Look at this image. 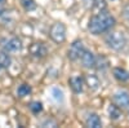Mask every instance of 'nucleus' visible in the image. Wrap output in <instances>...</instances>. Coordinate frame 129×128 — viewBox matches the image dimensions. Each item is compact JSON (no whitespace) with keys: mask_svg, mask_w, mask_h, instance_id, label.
Wrapping results in <instances>:
<instances>
[{"mask_svg":"<svg viewBox=\"0 0 129 128\" xmlns=\"http://www.w3.org/2000/svg\"><path fill=\"white\" fill-rule=\"evenodd\" d=\"M70 85L75 93H81L84 88V79L81 76H72L70 78Z\"/></svg>","mask_w":129,"mask_h":128,"instance_id":"9","label":"nucleus"},{"mask_svg":"<svg viewBox=\"0 0 129 128\" xmlns=\"http://www.w3.org/2000/svg\"><path fill=\"white\" fill-rule=\"evenodd\" d=\"M0 69H2V67H0Z\"/></svg>","mask_w":129,"mask_h":128,"instance_id":"26","label":"nucleus"},{"mask_svg":"<svg viewBox=\"0 0 129 128\" xmlns=\"http://www.w3.org/2000/svg\"><path fill=\"white\" fill-rule=\"evenodd\" d=\"M85 50L84 48V44H83V41L80 40H76V41H74L70 49H69V58L71 61H78L80 60V56L83 55V52Z\"/></svg>","mask_w":129,"mask_h":128,"instance_id":"5","label":"nucleus"},{"mask_svg":"<svg viewBox=\"0 0 129 128\" xmlns=\"http://www.w3.org/2000/svg\"><path fill=\"white\" fill-rule=\"evenodd\" d=\"M85 80H87L88 87H89L92 91L98 89V87H100V80H98V78H97L95 75H88Z\"/></svg>","mask_w":129,"mask_h":128,"instance_id":"14","label":"nucleus"},{"mask_svg":"<svg viewBox=\"0 0 129 128\" xmlns=\"http://www.w3.org/2000/svg\"><path fill=\"white\" fill-rule=\"evenodd\" d=\"M114 76L117 80H121V82H126L129 80V71H126L123 67H115L114 69Z\"/></svg>","mask_w":129,"mask_h":128,"instance_id":"11","label":"nucleus"},{"mask_svg":"<svg viewBox=\"0 0 129 128\" xmlns=\"http://www.w3.org/2000/svg\"><path fill=\"white\" fill-rule=\"evenodd\" d=\"M45 125H53V127H56V122H53V120H45L44 123H43V127H45Z\"/></svg>","mask_w":129,"mask_h":128,"instance_id":"21","label":"nucleus"},{"mask_svg":"<svg viewBox=\"0 0 129 128\" xmlns=\"http://www.w3.org/2000/svg\"><path fill=\"white\" fill-rule=\"evenodd\" d=\"M115 22H116L115 18L110 13L101 10L100 13L94 14L89 19L88 30L93 35H100V34H103V33H106V31H109L115 25Z\"/></svg>","mask_w":129,"mask_h":128,"instance_id":"1","label":"nucleus"},{"mask_svg":"<svg viewBox=\"0 0 129 128\" xmlns=\"http://www.w3.org/2000/svg\"><path fill=\"white\" fill-rule=\"evenodd\" d=\"M30 52H31V55L36 57V58H43V57H45L47 56V47L43 44V43H34L31 47H30Z\"/></svg>","mask_w":129,"mask_h":128,"instance_id":"7","label":"nucleus"},{"mask_svg":"<svg viewBox=\"0 0 129 128\" xmlns=\"http://www.w3.org/2000/svg\"><path fill=\"white\" fill-rule=\"evenodd\" d=\"M4 10H5V7H3V5H0V16H3V13H4Z\"/></svg>","mask_w":129,"mask_h":128,"instance_id":"23","label":"nucleus"},{"mask_svg":"<svg viewBox=\"0 0 129 128\" xmlns=\"http://www.w3.org/2000/svg\"><path fill=\"white\" fill-rule=\"evenodd\" d=\"M87 125L90 127V128H100L102 125V120L101 118L97 114L92 113L88 115V118H87Z\"/></svg>","mask_w":129,"mask_h":128,"instance_id":"10","label":"nucleus"},{"mask_svg":"<svg viewBox=\"0 0 129 128\" xmlns=\"http://www.w3.org/2000/svg\"><path fill=\"white\" fill-rule=\"evenodd\" d=\"M94 67H97L98 70H105L109 67V61L106 60V57L103 56H98V57H95V65Z\"/></svg>","mask_w":129,"mask_h":128,"instance_id":"15","label":"nucleus"},{"mask_svg":"<svg viewBox=\"0 0 129 128\" xmlns=\"http://www.w3.org/2000/svg\"><path fill=\"white\" fill-rule=\"evenodd\" d=\"M28 108H30V110L34 113V114H39V113L43 111V104L40 101H32L28 105Z\"/></svg>","mask_w":129,"mask_h":128,"instance_id":"18","label":"nucleus"},{"mask_svg":"<svg viewBox=\"0 0 129 128\" xmlns=\"http://www.w3.org/2000/svg\"><path fill=\"white\" fill-rule=\"evenodd\" d=\"M93 4L98 8V9H105V8H106V4H105L103 0H94Z\"/></svg>","mask_w":129,"mask_h":128,"instance_id":"20","label":"nucleus"},{"mask_svg":"<svg viewBox=\"0 0 129 128\" xmlns=\"http://www.w3.org/2000/svg\"><path fill=\"white\" fill-rule=\"evenodd\" d=\"M125 17H126V19L129 21V7L125 9Z\"/></svg>","mask_w":129,"mask_h":128,"instance_id":"22","label":"nucleus"},{"mask_svg":"<svg viewBox=\"0 0 129 128\" xmlns=\"http://www.w3.org/2000/svg\"><path fill=\"white\" fill-rule=\"evenodd\" d=\"M106 43L111 49L114 50H123L126 45V38L124 36L123 33H119V31H115V33H111L107 35L106 38Z\"/></svg>","mask_w":129,"mask_h":128,"instance_id":"2","label":"nucleus"},{"mask_svg":"<svg viewBox=\"0 0 129 128\" xmlns=\"http://www.w3.org/2000/svg\"><path fill=\"white\" fill-rule=\"evenodd\" d=\"M109 115H110V118L114 119V120L119 119L120 115H121V111H120V109H119V106L110 105V108H109Z\"/></svg>","mask_w":129,"mask_h":128,"instance_id":"16","label":"nucleus"},{"mask_svg":"<svg viewBox=\"0 0 129 128\" xmlns=\"http://www.w3.org/2000/svg\"><path fill=\"white\" fill-rule=\"evenodd\" d=\"M80 61H81V63H83L84 67L90 69V67H94V65H95V56L93 55L90 50L85 49V50L83 52V55L80 56Z\"/></svg>","mask_w":129,"mask_h":128,"instance_id":"8","label":"nucleus"},{"mask_svg":"<svg viewBox=\"0 0 129 128\" xmlns=\"http://www.w3.org/2000/svg\"><path fill=\"white\" fill-rule=\"evenodd\" d=\"M49 36L52 38L53 41H56V43L64 41V39H66V26H64L63 23H61V22L54 23L49 30Z\"/></svg>","mask_w":129,"mask_h":128,"instance_id":"3","label":"nucleus"},{"mask_svg":"<svg viewBox=\"0 0 129 128\" xmlns=\"http://www.w3.org/2000/svg\"><path fill=\"white\" fill-rule=\"evenodd\" d=\"M0 5H3V7H5V0H0Z\"/></svg>","mask_w":129,"mask_h":128,"instance_id":"24","label":"nucleus"},{"mask_svg":"<svg viewBox=\"0 0 129 128\" xmlns=\"http://www.w3.org/2000/svg\"><path fill=\"white\" fill-rule=\"evenodd\" d=\"M2 48H3L4 52H8V53L19 52L21 49H22V41H21L18 38H10L8 40H3Z\"/></svg>","mask_w":129,"mask_h":128,"instance_id":"4","label":"nucleus"},{"mask_svg":"<svg viewBox=\"0 0 129 128\" xmlns=\"http://www.w3.org/2000/svg\"><path fill=\"white\" fill-rule=\"evenodd\" d=\"M30 93H31V87L28 84H21L17 89V94L19 97H25V96H28Z\"/></svg>","mask_w":129,"mask_h":128,"instance_id":"17","label":"nucleus"},{"mask_svg":"<svg viewBox=\"0 0 129 128\" xmlns=\"http://www.w3.org/2000/svg\"><path fill=\"white\" fill-rule=\"evenodd\" d=\"M21 4H22V7L25 8V10H27V12H31V10H34L36 8L35 0H21Z\"/></svg>","mask_w":129,"mask_h":128,"instance_id":"19","label":"nucleus"},{"mask_svg":"<svg viewBox=\"0 0 129 128\" xmlns=\"http://www.w3.org/2000/svg\"><path fill=\"white\" fill-rule=\"evenodd\" d=\"M12 63V58H10L8 52H2L0 53V67L2 69H8Z\"/></svg>","mask_w":129,"mask_h":128,"instance_id":"12","label":"nucleus"},{"mask_svg":"<svg viewBox=\"0 0 129 128\" xmlns=\"http://www.w3.org/2000/svg\"><path fill=\"white\" fill-rule=\"evenodd\" d=\"M112 100L119 108H128L129 106V93L125 91H119L114 94Z\"/></svg>","mask_w":129,"mask_h":128,"instance_id":"6","label":"nucleus"},{"mask_svg":"<svg viewBox=\"0 0 129 128\" xmlns=\"http://www.w3.org/2000/svg\"><path fill=\"white\" fill-rule=\"evenodd\" d=\"M50 93H52V98L56 102H63V100H64V94H63V92L58 88V87H54V88H52V91H50Z\"/></svg>","mask_w":129,"mask_h":128,"instance_id":"13","label":"nucleus"},{"mask_svg":"<svg viewBox=\"0 0 129 128\" xmlns=\"http://www.w3.org/2000/svg\"><path fill=\"white\" fill-rule=\"evenodd\" d=\"M110 2H115V0H110Z\"/></svg>","mask_w":129,"mask_h":128,"instance_id":"25","label":"nucleus"}]
</instances>
